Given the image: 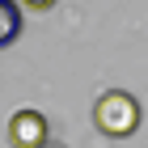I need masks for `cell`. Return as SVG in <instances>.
I'll return each instance as SVG.
<instances>
[{
	"mask_svg": "<svg viewBox=\"0 0 148 148\" xmlns=\"http://www.w3.org/2000/svg\"><path fill=\"white\" fill-rule=\"evenodd\" d=\"M140 119H144V110H140V102L127 89H106V93H97V102H93V123H97V131L110 136V140L136 136Z\"/></svg>",
	"mask_w": 148,
	"mask_h": 148,
	"instance_id": "1",
	"label": "cell"
},
{
	"mask_svg": "<svg viewBox=\"0 0 148 148\" xmlns=\"http://www.w3.org/2000/svg\"><path fill=\"white\" fill-rule=\"evenodd\" d=\"M51 140V127L38 110H17L9 119V144L13 148H47Z\"/></svg>",
	"mask_w": 148,
	"mask_h": 148,
	"instance_id": "2",
	"label": "cell"
},
{
	"mask_svg": "<svg viewBox=\"0 0 148 148\" xmlns=\"http://www.w3.org/2000/svg\"><path fill=\"white\" fill-rule=\"evenodd\" d=\"M21 13H25V9L17 4V0H0V51L21 38V25H25Z\"/></svg>",
	"mask_w": 148,
	"mask_h": 148,
	"instance_id": "3",
	"label": "cell"
},
{
	"mask_svg": "<svg viewBox=\"0 0 148 148\" xmlns=\"http://www.w3.org/2000/svg\"><path fill=\"white\" fill-rule=\"evenodd\" d=\"M17 4H21V9H30V13H47L55 0H17Z\"/></svg>",
	"mask_w": 148,
	"mask_h": 148,
	"instance_id": "4",
	"label": "cell"
},
{
	"mask_svg": "<svg viewBox=\"0 0 148 148\" xmlns=\"http://www.w3.org/2000/svg\"><path fill=\"white\" fill-rule=\"evenodd\" d=\"M47 148H59V144H47Z\"/></svg>",
	"mask_w": 148,
	"mask_h": 148,
	"instance_id": "5",
	"label": "cell"
}]
</instances>
